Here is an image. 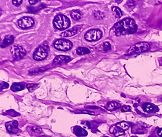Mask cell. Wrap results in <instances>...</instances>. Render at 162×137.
Masks as SVG:
<instances>
[{
    "label": "cell",
    "mask_w": 162,
    "mask_h": 137,
    "mask_svg": "<svg viewBox=\"0 0 162 137\" xmlns=\"http://www.w3.org/2000/svg\"><path fill=\"white\" fill-rule=\"evenodd\" d=\"M138 29L135 21L131 18H126L119 21L112 28V32L116 36L134 34Z\"/></svg>",
    "instance_id": "obj_1"
},
{
    "label": "cell",
    "mask_w": 162,
    "mask_h": 137,
    "mask_svg": "<svg viewBox=\"0 0 162 137\" xmlns=\"http://www.w3.org/2000/svg\"><path fill=\"white\" fill-rule=\"evenodd\" d=\"M70 19L64 15H57L53 20V25L58 29L64 30L70 26Z\"/></svg>",
    "instance_id": "obj_2"
},
{
    "label": "cell",
    "mask_w": 162,
    "mask_h": 137,
    "mask_svg": "<svg viewBox=\"0 0 162 137\" xmlns=\"http://www.w3.org/2000/svg\"><path fill=\"white\" fill-rule=\"evenodd\" d=\"M48 50H49V47H48V45L46 44L40 45L35 50L33 54V59L37 61H40L45 59L48 54Z\"/></svg>",
    "instance_id": "obj_3"
},
{
    "label": "cell",
    "mask_w": 162,
    "mask_h": 137,
    "mask_svg": "<svg viewBox=\"0 0 162 137\" xmlns=\"http://www.w3.org/2000/svg\"><path fill=\"white\" fill-rule=\"evenodd\" d=\"M129 128L128 124L125 122L118 123L110 128V133L114 134L115 136H119L125 134V131Z\"/></svg>",
    "instance_id": "obj_4"
},
{
    "label": "cell",
    "mask_w": 162,
    "mask_h": 137,
    "mask_svg": "<svg viewBox=\"0 0 162 137\" xmlns=\"http://www.w3.org/2000/svg\"><path fill=\"white\" fill-rule=\"evenodd\" d=\"M55 48L61 51H67L72 48L73 44L72 42L65 39H59L55 41L54 44Z\"/></svg>",
    "instance_id": "obj_5"
},
{
    "label": "cell",
    "mask_w": 162,
    "mask_h": 137,
    "mask_svg": "<svg viewBox=\"0 0 162 137\" xmlns=\"http://www.w3.org/2000/svg\"><path fill=\"white\" fill-rule=\"evenodd\" d=\"M103 33L100 29H94L89 30L84 34V38L89 42L97 41L102 38Z\"/></svg>",
    "instance_id": "obj_6"
},
{
    "label": "cell",
    "mask_w": 162,
    "mask_h": 137,
    "mask_svg": "<svg viewBox=\"0 0 162 137\" xmlns=\"http://www.w3.org/2000/svg\"><path fill=\"white\" fill-rule=\"evenodd\" d=\"M150 49V45L146 42L138 43L132 47L128 50V54H134V53H140L142 52H145Z\"/></svg>",
    "instance_id": "obj_7"
},
{
    "label": "cell",
    "mask_w": 162,
    "mask_h": 137,
    "mask_svg": "<svg viewBox=\"0 0 162 137\" xmlns=\"http://www.w3.org/2000/svg\"><path fill=\"white\" fill-rule=\"evenodd\" d=\"M11 52L16 60H20L26 54L25 50L19 45H14L11 48Z\"/></svg>",
    "instance_id": "obj_8"
},
{
    "label": "cell",
    "mask_w": 162,
    "mask_h": 137,
    "mask_svg": "<svg viewBox=\"0 0 162 137\" xmlns=\"http://www.w3.org/2000/svg\"><path fill=\"white\" fill-rule=\"evenodd\" d=\"M34 24V19L30 17H24L20 19L18 21V25L22 29H27L31 27Z\"/></svg>",
    "instance_id": "obj_9"
},
{
    "label": "cell",
    "mask_w": 162,
    "mask_h": 137,
    "mask_svg": "<svg viewBox=\"0 0 162 137\" xmlns=\"http://www.w3.org/2000/svg\"><path fill=\"white\" fill-rule=\"evenodd\" d=\"M144 112L147 113H155L159 111V109L156 105L151 103H145L142 105Z\"/></svg>",
    "instance_id": "obj_10"
},
{
    "label": "cell",
    "mask_w": 162,
    "mask_h": 137,
    "mask_svg": "<svg viewBox=\"0 0 162 137\" xmlns=\"http://www.w3.org/2000/svg\"><path fill=\"white\" fill-rule=\"evenodd\" d=\"M72 60V58L68 56L60 55L58 56L53 60V65H62L64 63H67Z\"/></svg>",
    "instance_id": "obj_11"
},
{
    "label": "cell",
    "mask_w": 162,
    "mask_h": 137,
    "mask_svg": "<svg viewBox=\"0 0 162 137\" xmlns=\"http://www.w3.org/2000/svg\"><path fill=\"white\" fill-rule=\"evenodd\" d=\"M7 130L10 133H16L18 130V122L16 120H12L9 122H7L5 124Z\"/></svg>",
    "instance_id": "obj_12"
},
{
    "label": "cell",
    "mask_w": 162,
    "mask_h": 137,
    "mask_svg": "<svg viewBox=\"0 0 162 137\" xmlns=\"http://www.w3.org/2000/svg\"><path fill=\"white\" fill-rule=\"evenodd\" d=\"M73 131L77 136H86L88 135V132L84 129L80 128V126H75L73 128Z\"/></svg>",
    "instance_id": "obj_13"
},
{
    "label": "cell",
    "mask_w": 162,
    "mask_h": 137,
    "mask_svg": "<svg viewBox=\"0 0 162 137\" xmlns=\"http://www.w3.org/2000/svg\"><path fill=\"white\" fill-rule=\"evenodd\" d=\"M14 40V38L13 36H12V35L6 36L3 40V42L1 43V47H6L7 46L11 45V44H13Z\"/></svg>",
    "instance_id": "obj_14"
},
{
    "label": "cell",
    "mask_w": 162,
    "mask_h": 137,
    "mask_svg": "<svg viewBox=\"0 0 162 137\" xmlns=\"http://www.w3.org/2000/svg\"><path fill=\"white\" fill-rule=\"evenodd\" d=\"M78 29L77 27H73L70 30H66V31L63 32L60 34V36L63 37H71L73 36V35H75L78 32Z\"/></svg>",
    "instance_id": "obj_15"
},
{
    "label": "cell",
    "mask_w": 162,
    "mask_h": 137,
    "mask_svg": "<svg viewBox=\"0 0 162 137\" xmlns=\"http://www.w3.org/2000/svg\"><path fill=\"white\" fill-rule=\"evenodd\" d=\"M25 89V84L22 83H14L12 85L11 89L13 92H18V91H20L24 90Z\"/></svg>",
    "instance_id": "obj_16"
},
{
    "label": "cell",
    "mask_w": 162,
    "mask_h": 137,
    "mask_svg": "<svg viewBox=\"0 0 162 137\" xmlns=\"http://www.w3.org/2000/svg\"><path fill=\"white\" fill-rule=\"evenodd\" d=\"M121 107V104L117 102H114V101H111V102H108L106 105V107L108 110L109 111H114L117 109Z\"/></svg>",
    "instance_id": "obj_17"
},
{
    "label": "cell",
    "mask_w": 162,
    "mask_h": 137,
    "mask_svg": "<svg viewBox=\"0 0 162 137\" xmlns=\"http://www.w3.org/2000/svg\"><path fill=\"white\" fill-rule=\"evenodd\" d=\"M70 14L72 18L75 20L80 19L81 16H82V12H81L79 10H73V11H71Z\"/></svg>",
    "instance_id": "obj_18"
},
{
    "label": "cell",
    "mask_w": 162,
    "mask_h": 137,
    "mask_svg": "<svg viewBox=\"0 0 162 137\" xmlns=\"http://www.w3.org/2000/svg\"><path fill=\"white\" fill-rule=\"evenodd\" d=\"M77 54L78 55H83L86 54H89L90 52V50L88 49L86 47H78V49H77Z\"/></svg>",
    "instance_id": "obj_19"
},
{
    "label": "cell",
    "mask_w": 162,
    "mask_h": 137,
    "mask_svg": "<svg viewBox=\"0 0 162 137\" xmlns=\"http://www.w3.org/2000/svg\"><path fill=\"white\" fill-rule=\"evenodd\" d=\"M45 70H46V68H42V67L36 68H34V69L31 70L29 72V75H35L40 74V73H44Z\"/></svg>",
    "instance_id": "obj_20"
},
{
    "label": "cell",
    "mask_w": 162,
    "mask_h": 137,
    "mask_svg": "<svg viewBox=\"0 0 162 137\" xmlns=\"http://www.w3.org/2000/svg\"><path fill=\"white\" fill-rule=\"evenodd\" d=\"M112 11L117 18H119V17L123 16V12H121L120 9L117 7H112Z\"/></svg>",
    "instance_id": "obj_21"
},
{
    "label": "cell",
    "mask_w": 162,
    "mask_h": 137,
    "mask_svg": "<svg viewBox=\"0 0 162 137\" xmlns=\"http://www.w3.org/2000/svg\"><path fill=\"white\" fill-rule=\"evenodd\" d=\"M38 87H39L38 84H32H32H29L27 85V87L30 92H32V91L36 90Z\"/></svg>",
    "instance_id": "obj_22"
},
{
    "label": "cell",
    "mask_w": 162,
    "mask_h": 137,
    "mask_svg": "<svg viewBox=\"0 0 162 137\" xmlns=\"http://www.w3.org/2000/svg\"><path fill=\"white\" fill-rule=\"evenodd\" d=\"M94 16L98 19H102L104 17V14L100 11H95Z\"/></svg>",
    "instance_id": "obj_23"
},
{
    "label": "cell",
    "mask_w": 162,
    "mask_h": 137,
    "mask_svg": "<svg viewBox=\"0 0 162 137\" xmlns=\"http://www.w3.org/2000/svg\"><path fill=\"white\" fill-rule=\"evenodd\" d=\"M153 137H162V128L156 129Z\"/></svg>",
    "instance_id": "obj_24"
},
{
    "label": "cell",
    "mask_w": 162,
    "mask_h": 137,
    "mask_svg": "<svg viewBox=\"0 0 162 137\" xmlns=\"http://www.w3.org/2000/svg\"><path fill=\"white\" fill-rule=\"evenodd\" d=\"M103 49L105 50V51H108V50H111L112 47H111V45L110 44V43L105 42V44H103Z\"/></svg>",
    "instance_id": "obj_25"
},
{
    "label": "cell",
    "mask_w": 162,
    "mask_h": 137,
    "mask_svg": "<svg viewBox=\"0 0 162 137\" xmlns=\"http://www.w3.org/2000/svg\"><path fill=\"white\" fill-rule=\"evenodd\" d=\"M32 131L35 133H41L42 132V129L41 128H40V127H38V126H34L32 127Z\"/></svg>",
    "instance_id": "obj_26"
},
{
    "label": "cell",
    "mask_w": 162,
    "mask_h": 137,
    "mask_svg": "<svg viewBox=\"0 0 162 137\" xmlns=\"http://www.w3.org/2000/svg\"><path fill=\"white\" fill-rule=\"evenodd\" d=\"M0 87H1V91L4 89H7L9 87V85L8 83L4 82H1L0 83Z\"/></svg>",
    "instance_id": "obj_27"
},
{
    "label": "cell",
    "mask_w": 162,
    "mask_h": 137,
    "mask_svg": "<svg viewBox=\"0 0 162 137\" xmlns=\"http://www.w3.org/2000/svg\"><path fill=\"white\" fill-rule=\"evenodd\" d=\"M22 2L23 1H22V0H14V1H12V3L13 4L14 6L18 7L22 3Z\"/></svg>",
    "instance_id": "obj_28"
},
{
    "label": "cell",
    "mask_w": 162,
    "mask_h": 137,
    "mask_svg": "<svg viewBox=\"0 0 162 137\" xmlns=\"http://www.w3.org/2000/svg\"><path fill=\"white\" fill-rule=\"evenodd\" d=\"M131 107L128 105H123L122 109H121V111L122 112H126V111H130Z\"/></svg>",
    "instance_id": "obj_29"
},
{
    "label": "cell",
    "mask_w": 162,
    "mask_h": 137,
    "mask_svg": "<svg viewBox=\"0 0 162 137\" xmlns=\"http://www.w3.org/2000/svg\"><path fill=\"white\" fill-rule=\"evenodd\" d=\"M38 1H29V3H30V5H34L36 4L37 3H38Z\"/></svg>",
    "instance_id": "obj_30"
},
{
    "label": "cell",
    "mask_w": 162,
    "mask_h": 137,
    "mask_svg": "<svg viewBox=\"0 0 162 137\" xmlns=\"http://www.w3.org/2000/svg\"><path fill=\"white\" fill-rule=\"evenodd\" d=\"M82 113H86V114H89V115H95L94 113L93 112H89V111H82Z\"/></svg>",
    "instance_id": "obj_31"
},
{
    "label": "cell",
    "mask_w": 162,
    "mask_h": 137,
    "mask_svg": "<svg viewBox=\"0 0 162 137\" xmlns=\"http://www.w3.org/2000/svg\"><path fill=\"white\" fill-rule=\"evenodd\" d=\"M149 137H151V136H149Z\"/></svg>",
    "instance_id": "obj_32"
}]
</instances>
